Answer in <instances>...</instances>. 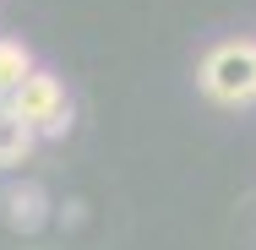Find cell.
<instances>
[{
  "label": "cell",
  "instance_id": "1",
  "mask_svg": "<svg viewBox=\"0 0 256 250\" xmlns=\"http://www.w3.org/2000/svg\"><path fill=\"white\" fill-rule=\"evenodd\" d=\"M196 87L224 109H240L256 98V44L251 38H224L202 54V71H196Z\"/></svg>",
  "mask_w": 256,
  "mask_h": 250
},
{
  "label": "cell",
  "instance_id": "2",
  "mask_svg": "<svg viewBox=\"0 0 256 250\" xmlns=\"http://www.w3.org/2000/svg\"><path fill=\"white\" fill-rule=\"evenodd\" d=\"M0 109H6L11 120H22L33 136H38V131H44V136H60V131L71 125V98H66L60 76H50V71H33Z\"/></svg>",
  "mask_w": 256,
  "mask_h": 250
},
{
  "label": "cell",
  "instance_id": "3",
  "mask_svg": "<svg viewBox=\"0 0 256 250\" xmlns=\"http://www.w3.org/2000/svg\"><path fill=\"white\" fill-rule=\"evenodd\" d=\"M44 212H50V196H44V185H11L6 191V223L11 229H22V234H33L38 223H44Z\"/></svg>",
  "mask_w": 256,
  "mask_h": 250
},
{
  "label": "cell",
  "instance_id": "4",
  "mask_svg": "<svg viewBox=\"0 0 256 250\" xmlns=\"http://www.w3.org/2000/svg\"><path fill=\"white\" fill-rule=\"evenodd\" d=\"M38 65H33V54H28V44H16V38H0V103L11 98L28 76H33Z\"/></svg>",
  "mask_w": 256,
  "mask_h": 250
},
{
  "label": "cell",
  "instance_id": "5",
  "mask_svg": "<svg viewBox=\"0 0 256 250\" xmlns=\"http://www.w3.org/2000/svg\"><path fill=\"white\" fill-rule=\"evenodd\" d=\"M28 152H33V131L0 109V169H11V163H28Z\"/></svg>",
  "mask_w": 256,
  "mask_h": 250
}]
</instances>
